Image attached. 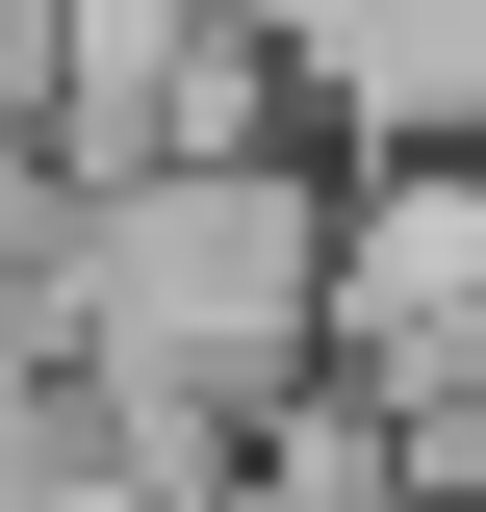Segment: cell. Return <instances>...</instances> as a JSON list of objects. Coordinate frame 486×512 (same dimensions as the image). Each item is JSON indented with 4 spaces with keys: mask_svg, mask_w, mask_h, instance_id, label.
I'll return each mask as SVG.
<instances>
[{
    "mask_svg": "<svg viewBox=\"0 0 486 512\" xmlns=\"http://www.w3.org/2000/svg\"><path fill=\"white\" fill-rule=\"evenodd\" d=\"M333 359L410 384V410H461V384H486V154H410V180L333 231Z\"/></svg>",
    "mask_w": 486,
    "mask_h": 512,
    "instance_id": "obj_1",
    "label": "cell"
}]
</instances>
